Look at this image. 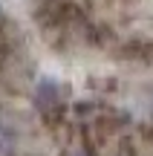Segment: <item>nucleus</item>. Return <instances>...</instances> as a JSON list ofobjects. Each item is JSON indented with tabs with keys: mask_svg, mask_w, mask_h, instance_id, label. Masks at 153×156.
<instances>
[]
</instances>
